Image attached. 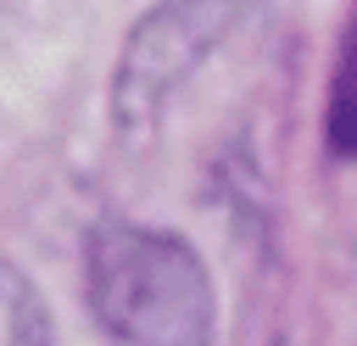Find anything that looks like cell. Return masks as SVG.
<instances>
[{
	"instance_id": "6da1fadb",
	"label": "cell",
	"mask_w": 357,
	"mask_h": 346,
	"mask_svg": "<svg viewBox=\"0 0 357 346\" xmlns=\"http://www.w3.org/2000/svg\"><path fill=\"white\" fill-rule=\"evenodd\" d=\"M84 296L117 346H212V279L167 229L100 218L84 234Z\"/></svg>"
},
{
	"instance_id": "7a4b0ae2",
	"label": "cell",
	"mask_w": 357,
	"mask_h": 346,
	"mask_svg": "<svg viewBox=\"0 0 357 346\" xmlns=\"http://www.w3.org/2000/svg\"><path fill=\"white\" fill-rule=\"evenodd\" d=\"M251 17V0H162L151 6L117 56L112 73V117L123 140H145L167 100L206 67L212 50H223Z\"/></svg>"
},
{
	"instance_id": "3957f363",
	"label": "cell",
	"mask_w": 357,
	"mask_h": 346,
	"mask_svg": "<svg viewBox=\"0 0 357 346\" xmlns=\"http://www.w3.org/2000/svg\"><path fill=\"white\" fill-rule=\"evenodd\" d=\"M0 346H50V307L11 257H0Z\"/></svg>"
},
{
	"instance_id": "277c9868",
	"label": "cell",
	"mask_w": 357,
	"mask_h": 346,
	"mask_svg": "<svg viewBox=\"0 0 357 346\" xmlns=\"http://www.w3.org/2000/svg\"><path fill=\"white\" fill-rule=\"evenodd\" d=\"M329 151L357 156V33L346 39V56L329 89Z\"/></svg>"
}]
</instances>
